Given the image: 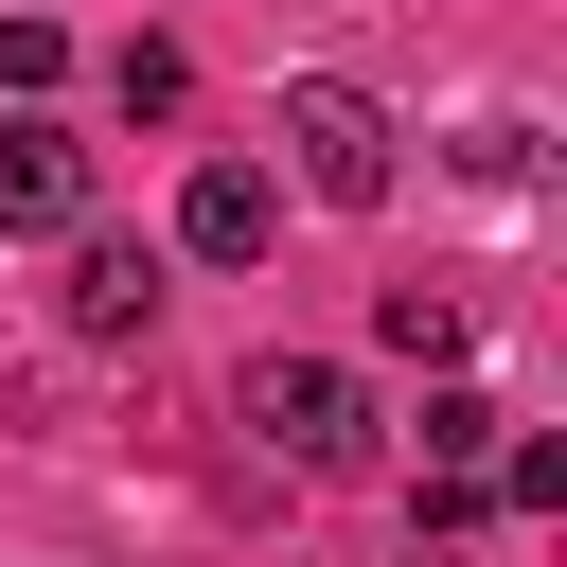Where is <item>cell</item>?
<instances>
[{"mask_svg":"<svg viewBox=\"0 0 567 567\" xmlns=\"http://www.w3.org/2000/svg\"><path fill=\"white\" fill-rule=\"evenodd\" d=\"M496 443H514V408H496V390H425V461H443V478H478Z\"/></svg>","mask_w":567,"mask_h":567,"instance_id":"obj_6","label":"cell"},{"mask_svg":"<svg viewBox=\"0 0 567 567\" xmlns=\"http://www.w3.org/2000/svg\"><path fill=\"white\" fill-rule=\"evenodd\" d=\"M248 425H266L284 461H354V443H372V390H354L337 354H248Z\"/></svg>","mask_w":567,"mask_h":567,"instance_id":"obj_2","label":"cell"},{"mask_svg":"<svg viewBox=\"0 0 567 567\" xmlns=\"http://www.w3.org/2000/svg\"><path fill=\"white\" fill-rule=\"evenodd\" d=\"M106 89H124V106H142V124H159V106H177V89H195V71H177V53H159V35H124V53H106Z\"/></svg>","mask_w":567,"mask_h":567,"instance_id":"obj_9","label":"cell"},{"mask_svg":"<svg viewBox=\"0 0 567 567\" xmlns=\"http://www.w3.org/2000/svg\"><path fill=\"white\" fill-rule=\"evenodd\" d=\"M532 159H549V142H532L514 106H478V124H461V177H478V195H532Z\"/></svg>","mask_w":567,"mask_h":567,"instance_id":"obj_7","label":"cell"},{"mask_svg":"<svg viewBox=\"0 0 567 567\" xmlns=\"http://www.w3.org/2000/svg\"><path fill=\"white\" fill-rule=\"evenodd\" d=\"M0 230H89V142L71 124H0Z\"/></svg>","mask_w":567,"mask_h":567,"instance_id":"obj_4","label":"cell"},{"mask_svg":"<svg viewBox=\"0 0 567 567\" xmlns=\"http://www.w3.org/2000/svg\"><path fill=\"white\" fill-rule=\"evenodd\" d=\"M372 337H390V354H461V301H443V284H390Z\"/></svg>","mask_w":567,"mask_h":567,"instance_id":"obj_8","label":"cell"},{"mask_svg":"<svg viewBox=\"0 0 567 567\" xmlns=\"http://www.w3.org/2000/svg\"><path fill=\"white\" fill-rule=\"evenodd\" d=\"M284 142H301V195H337V213H390V177H408V124L372 89H337V71L284 89Z\"/></svg>","mask_w":567,"mask_h":567,"instance_id":"obj_1","label":"cell"},{"mask_svg":"<svg viewBox=\"0 0 567 567\" xmlns=\"http://www.w3.org/2000/svg\"><path fill=\"white\" fill-rule=\"evenodd\" d=\"M177 248H195V266H266V248H284V177H266V159H195Z\"/></svg>","mask_w":567,"mask_h":567,"instance_id":"obj_3","label":"cell"},{"mask_svg":"<svg viewBox=\"0 0 567 567\" xmlns=\"http://www.w3.org/2000/svg\"><path fill=\"white\" fill-rule=\"evenodd\" d=\"M142 319H159V248L71 230V337H142Z\"/></svg>","mask_w":567,"mask_h":567,"instance_id":"obj_5","label":"cell"}]
</instances>
